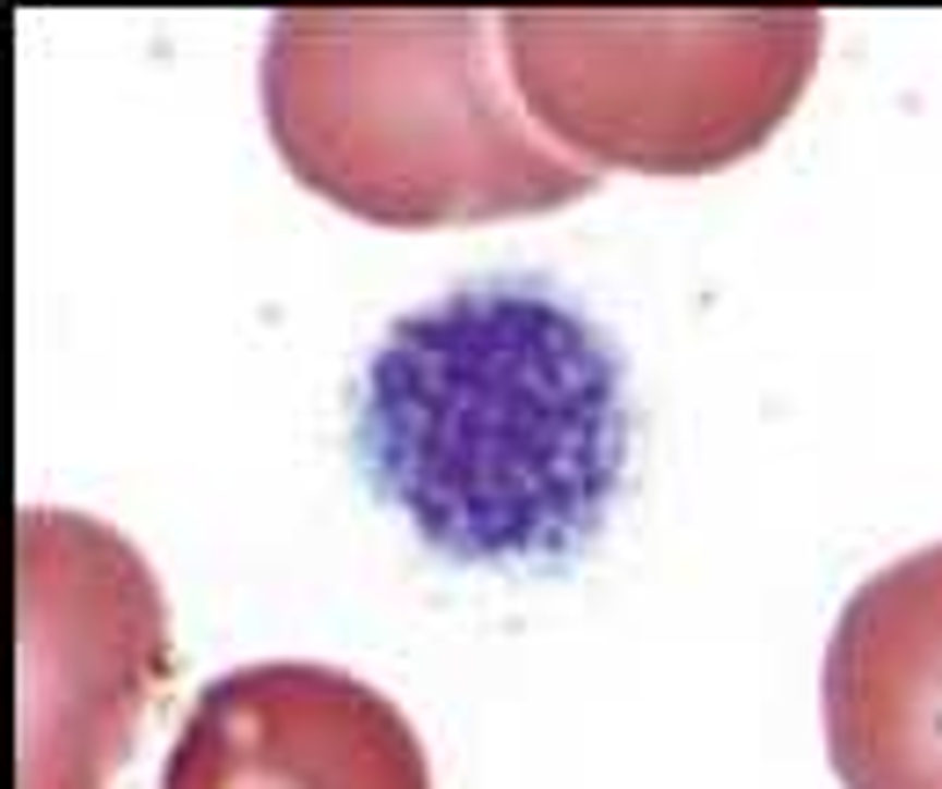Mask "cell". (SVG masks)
Listing matches in <instances>:
<instances>
[{
    "instance_id": "277c9868",
    "label": "cell",
    "mask_w": 942,
    "mask_h": 789,
    "mask_svg": "<svg viewBox=\"0 0 942 789\" xmlns=\"http://www.w3.org/2000/svg\"><path fill=\"white\" fill-rule=\"evenodd\" d=\"M118 556L124 542L96 519L23 512V789H102L140 694L169 666L161 592L146 585L81 672Z\"/></svg>"
},
{
    "instance_id": "7a4b0ae2",
    "label": "cell",
    "mask_w": 942,
    "mask_h": 789,
    "mask_svg": "<svg viewBox=\"0 0 942 789\" xmlns=\"http://www.w3.org/2000/svg\"><path fill=\"white\" fill-rule=\"evenodd\" d=\"M483 15H278L264 124L307 191L381 227L556 213L600 183L533 132Z\"/></svg>"
},
{
    "instance_id": "6da1fadb",
    "label": "cell",
    "mask_w": 942,
    "mask_h": 789,
    "mask_svg": "<svg viewBox=\"0 0 942 789\" xmlns=\"http://www.w3.org/2000/svg\"><path fill=\"white\" fill-rule=\"evenodd\" d=\"M351 439L373 490L454 563H563L628 475V373L541 278H475L387 329Z\"/></svg>"
},
{
    "instance_id": "8992f818",
    "label": "cell",
    "mask_w": 942,
    "mask_h": 789,
    "mask_svg": "<svg viewBox=\"0 0 942 789\" xmlns=\"http://www.w3.org/2000/svg\"><path fill=\"white\" fill-rule=\"evenodd\" d=\"M819 702L847 789H942V542L847 592Z\"/></svg>"
},
{
    "instance_id": "3957f363",
    "label": "cell",
    "mask_w": 942,
    "mask_h": 789,
    "mask_svg": "<svg viewBox=\"0 0 942 789\" xmlns=\"http://www.w3.org/2000/svg\"><path fill=\"white\" fill-rule=\"evenodd\" d=\"M819 15H505L533 124L584 169L709 175L768 147L811 88Z\"/></svg>"
},
{
    "instance_id": "5b68a950",
    "label": "cell",
    "mask_w": 942,
    "mask_h": 789,
    "mask_svg": "<svg viewBox=\"0 0 942 789\" xmlns=\"http://www.w3.org/2000/svg\"><path fill=\"white\" fill-rule=\"evenodd\" d=\"M161 789H432V761L373 680L322 658H264L191 702Z\"/></svg>"
}]
</instances>
